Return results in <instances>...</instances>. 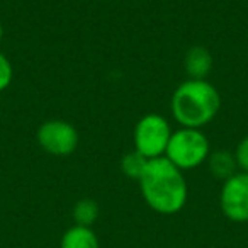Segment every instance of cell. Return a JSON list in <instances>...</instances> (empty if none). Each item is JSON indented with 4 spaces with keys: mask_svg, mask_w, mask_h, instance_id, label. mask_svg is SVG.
<instances>
[{
    "mask_svg": "<svg viewBox=\"0 0 248 248\" xmlns=\"http://www.w3.org/2000/svg\"><path fill=\"white\" fill-rule=\"evenodd\" d=\"M138 182L143 199L156 213L170 216L186 206L189 190L182 170L165 156L150 160Z\"/></svg>",
    "mask_w": 248,
    "mask_h": 248,
    "instance_id": "6da1fadb",
    "label": "cell"
},
{
    "mask_svg": "<svg viewBox=\"0 0 248 248\" xmlns=\"http://www.w3.org/2000/svg\"><path fill=\"white\" fill-rule=\"evenodd\" d=\"M172 116L182 128L201 129L217 116L221 95L207 80H186L172 93Z\"/></svg>",
    "mask_w": 248,
    "mask_h": 248,
    "instance_id": "7a4b0ae2",
    "label": "cell"
},
{
    "mask_svg": "<svg viewBox=\"0 0 248 248\" xmlns=\"http://www.w3.org/2000/svg\"><path fill=\"white\" fill-rule=\"evenodd\" d=\"M211 153L209 140L201 129L182 128L172 131L165 158H169L177 169L192 170L207 162Z\"/></svg>",
    "mask_w": 248,
    "mask_h": 248,
    "instance_id": "3957f363",
    "label": "cell"
},
{
    "mask_svg": "<svg viewBox=\"0 0 248 248\" xmlns=\"http://www.w3.org/2000/svg\"><path fill=\"white\" fill-rule=\"evenodd\" d=\"M170 136H172L170 124L162 114H145L136 123L135 133H133L135 150L141 153L143 156H146L148 160L165 156Z\"/></svg>",
    "mask_w": 248,
    "mask_h": 248,
    "instance_id": "277c9868",
    "label": "cell"
},
{
    "mask_svg": "<svg viewBox=\"0 0 248 248\" xmlns=\"http://www.w3.org/2000/svg\"><path fill=\"white\" fill-rule=\"evenodd\" d=\"M36 140L43 152L55 156L72 155L80 141L75 126L63 119H49L43 123L38 128Z\"/></svg>",
    "mask_w": 248,
    "mask_h": 248,
    "instance_id": "5b68a950",
    "label": "cell"
},
{
    "mask_svg": "<svg viewBox=\"0 0 248 248\" xmlns=\"http://www.w3.org/2000/svg\"><path fill=\"white\" fill-rule=\"evenodd\" d=\"M223 214L234 223L248 221V173L236 172L223 182L219 194Z\"/></svg>",
    "mask_w": 248,
    "mask_h": 248,
    "instance_id": "8992f818",
    "label": "cell"
},
{
    "mask_svg": "<svg viewBox=\"0 0 248 248\" xmlns=\"http://www.w3.org/2000/svg\"><path fill=\"white\" fill-rule=\"evenodd\" d=\"M213 56L204 46H192L186 53L184 68L190 80H206L213 70Z\"/></svg>",
    "mask_w": 248,
    "mask_h": 248,
    "instance_id": "52a82bcc",
    "label": "cell"
},
{
    "mask_svg": "<svg viewBox=\"0 0 248 248\" xmlns=\"http://www.w3.org/2000/svg\"><path fill=\"white\" fill-rule=\"evenodd\" d=\"M207 165H209V170L214 179L223 180V182L230 179V177H233L238 169L234 155L231 152H226V150L209 153V156H207Z\"/></svg>",
    "mask_w": 248,
    "mask_h": 248,
    "instance_id": "ba28073f",
    "label": "cell"
},
{
    "mask_svg": "<svg viewBox=\"0 0 248 248\" xmlns=\"http://www.w3.org/2000/svg\"><path fill=\"white\" fill-rule=\"evenodd\" d=\"M62 248H99V240L92 228L72 226L62 238Z\"/></svg>",
    "mask_w": 248,
    "mask_h": 248,
    "instance_id": "9c48e42d",
    "label": "cell"
},
{
    "mask_svg": "<svg viewBox=\"0 0 248 248\" xmlns=\"http://www.w3.org/2000/svg\"><path fill=\"white\" fill-rule=\"evenodd\" d=\"M150 160L146 156H143L140 152L133 150V152L126 153V155L121 158V170L126 177L133 180H140L145 172L146 165H148Z\"/></svg>",
    "mask_w": 248,
    "mask_h": 248,
    "instance_id": "30bf717a",
    "label": "cell"
},
{
    "mask_svg": "<svg viewBox=\"0 0 248 248\" xmlns=\"http://www.w3.org/2000/svg\"><path fill=\"white\" fill-rule=\"evenodd\" d=\"M99 217V206L93 199H80L73 206V219L78 226L90 228Z\"/></svg>",
    "mask_w": 248,
    "mask_h": 248,
    "instance_id": "8fae6325",
    "label": "cell"
},
{
    "mask_svg": "<svg viewBox=\"0 0 248 248\" xmlns=\"http://www.w3.org/2000/svg\"><path fill=\"white\" fill-rule=\"evenodd\" d=\"M12 78H14L12 63L9 62V58L4 53H0V92H4L11 87Z\"/></svg>",
    "mask_w": 248,
    "mask_h": 248,
    "instance_id": "7c38bea8",
    "label": "cell"
},
{
    "mask_svg": "<svg viewBox=\"0 0 248 248\" xmlns=\"http://www.w3.org/2000/svg\"><path fill=\"white\" fill-rule=\"evenodd\" d=\"M234 160H236V165L241 172L248 173V136H245L240 143H238L236 150H234Z\"/></svg>",
    "mask_w": 248,
    "mask_h": 248,
    "instance_id": "4fadbf2b",
    "label": "cell"
},
{
    "mask_svg": "<svg viewBox=\"0 0 248 248\" xmlns=\"http://www.w3.org/2000/svg\"><path fill=\"white\" fill-rule=\"evenodd\" d=\"M2 36H4V26H2V21H0V41H2Z\"/></svg>",
    "mask_w": 248,
    "mask_h": 248,
    "instance_id": "5bb4252c",
    "label": "cell"
}]
</instances>
